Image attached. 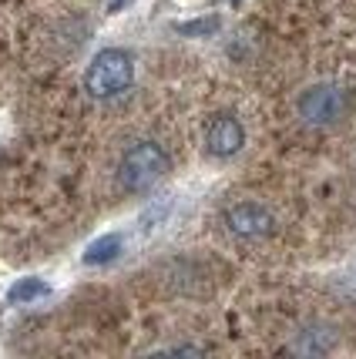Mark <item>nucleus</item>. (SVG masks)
Wrapping results in <instances>:
<instances>
[{"label": "nucleus", "instance_id": "f257e3e1", "mask_svg": "<svg viewBox=\"0 0 356 359\" xmlns=\"http://www.w3.org/2000/svg\"><path fill=\"white\" fill-rule=\"evenodd\" d=\"M169 151L158 141H135L118 161V188L124 195H141L169 175Z\"/></svg>", "mask_w": 356, "mask_h": 359}, {"label": "nucleus", "instance_id": "20e7f679", "mask_svg": "<svg viewBox=\"0 0 356 359\" xmlns=\"http://www.w3.org/2000/svg\"><path fill=\"white\" fill-rule=\"evenodd\" d=\"M225 229L242 238V242H263L269 235L276 232V219L272 212L259 202H239L225 212Z\"/></svg>", "mask_w": 356, "mask_h": 359}, {"label": "nucleus", "instance_id": "423d86ee", "mask_svg": "<svg viewBox=\"0 0 356 359\" xmlns=\"http://www.w3.org/2000/svg\"><path fill=\"white\" fill-rule=\"evenodd\" d=\"M333 346V332H326V329H306V332H299V339L293 343V353H303V356H319Z\"/></svg>", "mask_w": 356, "mask_h": 359}, {"label": "nucleus", "instance_id": "7ed1b4c3", "mask_svg": "<svg viewBox=\"0 0 356 359\" xmlns=\"http://www.w3.org/2000/svg\"><path fill=\"white\" fill-rule=\"evenodd\" d=\"M346 114V91L340 84H312L299 97V118L310 128H329Z\"/></svg>", "mask_w": 356, "mask_h": 359}, {"label": "nucleus", "instance_id": "0eeeda50", "mask_svg": "<svg viewBox=\"0 0 356 359\" xmlns=\"http://www.w3.org/2000/svg\"><path fill=\"white\" fill-rule=\"evenodd\" d=\"M118 249H121V235H101L98 242H91V249L84 252V262L88 266H105L118 255Z\"/></svg>", "mask_w": 356, "mask_h": 359}, {"label": "nucleus", "instance_id": "1a4fd4ad", "mask_svg": "<svg viewBox=\"0 0 356 359\" xmlns=\"http://www.w3.org/2000/svg\"><path fill=\"white\" fill-rule=\"evenodd\" d=\"M218 27V20H199V24H185L182 31H188V34H202V31H216Z\"/></svg>", "mask_w": 356, "mask_h": 359}, {"label": "nucleus", "instance_id": "39448f33", "mask_svg": "<svg viewBox=\"0 0 356 359\" xmlns=\"http://www.w3.org/2000/svg\"><path fill=\"white\" fill-rule=\"evenodd\" d=\"M246 144V131L239 125V118L232 114H218L205 128V151L212 158H232L235 151H242Z\"/></svg>", "mask_w": 356, "mask_h": 359}, {"label": "nucleus", "instance_id": "f03ea898", "mask_svg": "<svg viewBox=\"0 0 356 359\" xmlns=\"http://www.w3.org/2000/svg\"><path fill=\"white\" fill-rule=\"evenodd\" d=\"M131 81H135L131 54L121 47H105V50H98V57L84 71V91L98 101H108V97H118L121 91H128Z\"/></svg>", "mask_w": 356, "mask_h": 359}, {"label": "nucleus", "instance_id": "6e6552de", "mask_svg": "<svg viewBox=\"0 0 356 359\" xmlns=\"http://www.w3.org/2000/svg\"><path fill=\"white\" fill-rule=\"evenodd\" d=\"M44 292H47V285L41 279H24L14 292H11V299H14V302H27V299H37V296H44Z\"/></svg>", "mask_w": 356, "mask_h": 359}]
</instances>
